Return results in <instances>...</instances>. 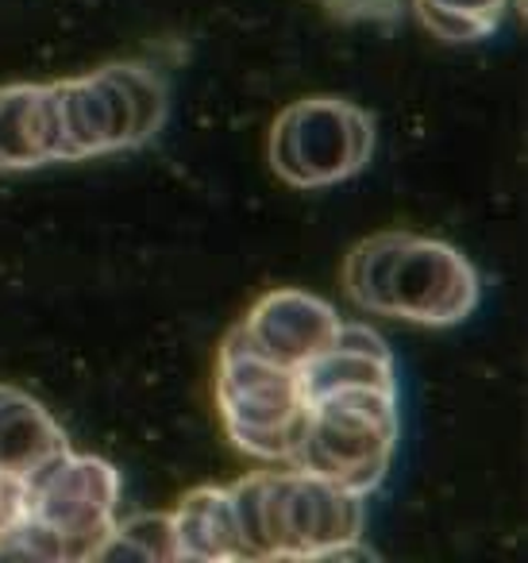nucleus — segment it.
I'll return each instance as SVG.
<instances>
[{
	"label": "nucleus",
	"instance_id": "nucleus-6",
	"mask_svg": "<svg viewBox=\"0 0 528 563\" xmlns=\"http://www.w3.org/2000/svg\"><path fill=\"white\" fill-rule=\"evenodd\" d=\"M374 155V120L343 97H301L271 128V170L294 189L355 178Z\"/></svg>",
	"mask_w": 528,
	"mask_h": 563
},
{
	"label": "nucleus",
	"instance_id": "nucleus-12",
	"mask_svg": "<svg viewBox=\"0 0 528 563\" xmlns=\"http://www.w3.org/2000/svg\"><path fill=\"white\" fill-rule=\"evenodd\" d=\"M170 525H174V544H178V560H197V563L243 560L228 486H197V490H189L178 501V509L170 514Z\"/></svg>",
	"mask_w": 528,
	"mask_h": 563
},
{
	"label": "nucleus",
	"instance_id": "nucleus-2",
	"mask_svg": "<svg viewBox=\"0 0 528 563\" xmlns=\"http://www.w3.org/2000/svg\"><path fill=\"white\" fill-rule=\"evenodd\" d=\"M243 560H332L363 540L366 498L297 467L255 471L228 486Z\"/></svg>",
	"mask_w": 528,
	"mask_h": 563
},
{
	"label": "nucleus",
	"instance_id": "nucleus-5",
	"mask_svg": "<svg viewBox=\"0 0 528 563\" xmlns=\"http://www.w3.org/2000/svg\"><path fill=\"white\" fill-rule=\"evenodd\" d=\"M217 409L228 440L240 452L286 467L309 406H305L297 371L258 355L243 340V332L232 329L217 360Z\"/></svg>",
	"mask_w": 528,
	"mask_h": 563
},
{
	"label": "nucleus",
	"instance_id": "nucleus-4",
	"mask_svg": "<svg viewBox=\"0 0 528 563\" xmlns=\"http://www.w3.org/2000/svg\"><path fill=\"white\" fill-rule=\"evenodd\" d=\"M397 440V390H336L309 401L305 429L286 467L371 498L386 483Z\"/></svg>",
	"mask_w": 528,
	"mask_h": 563
},
{
	"label": "nucleus",
	"instance_id": "nucleus-13",
	"mask_svg": "<svg viewBox=\"0 0 528 563\" xmlns=\"http://www.w3.org/2000/svg\"><path fill=\"white\" fill-rule=\"evenodd\" d=\"M420 24L443 43H482L502 27L509 0H413Z\"/></svg>",
	"mask_w": 528,
	"mask_h": 563
},
{
	"label": "nucleus",
	"instance_id": "nucleus-16",
	"mask_svg": "<svg viewBox=\"0 0 528 563\" xmlns=\"http://www.w3.org/2000/svg\"><path fill=\"white\" fill-rule=\"evenodd\" d=\"M20 514H24V483L0 475V540L9 537L12 525L20 521Z\"/></svg>",
	"mask_w": 528,
	"mask_h": 563
},
{
	"label": "nucleus",
	"instance_id": "nucleus-11",
	"mask_svg": "<svg viewBox=\"0 0 528 563\" xmlns=\"http://www.w3.org/2000/svg\"><path fill=\"white\" fill-rule=\"evenodd\" d=\"M70 452V437L40 398L0 383V475L28 483L55 455Z\"/></svg>",
	"mask_w": 528,
	"mask_h": 563
},
{
	"label": "nucleus",
	"instance_id": "nucleus-10",
	"mask_svg": "<svg viewBox=\"0 0 528 563\" xmlns=\"http://www.w3.org/2000/svg\"><path fill=\"white\" fill-rule=\"evenodd\" d=\"M305 406L336 390H397L394 352L386 340L359 321H340L336 340L297 371Z\"/></svg>",
	"mask_w": 528,
	"mask_h": 563
},
{
	"label": "nucleus",
	"instance_id": "nucleus-9",
	"mask_svg": "<svg viewBox=\"0 0 528 563\" xmlns=\"http://www.w3.org/2000/svg\"><path fill=\"white\" fill-rule=\"evenodd\" d=\"M63 163V117L55 81L0 86V170Z\"/></svg>",
	"mask_w": 528,
	"mask_h": 563
},
{
	"label": "nucleus",
	"instance_id": "nucleus-7",
	"mask_svg": "<svg viewBox=\"0 0 528 563\" xmlns=\"http://www.w3.org/2000/svg\"><path fill=\"white\" fill-rule=\"evenodd\" d=\"M55 86L58 117H63V163H86V158L140 147L132 97L112 66L55 81Z\"/></svg>",
	"mask_w": 528,
	"mask_h": 563
},
{
	"label": "nucleus",
	"instance_id": "nucleus-14",
	"mask_svg": "<svg viewBox=\"0 0 528 563\" xmlns=\"http://www.w3.org/2000/svg\"><path fill=\"white\" fill-rule=\"evenodd\" d=\"M97 560H178V544H174V525L170 514H140L117 521L109 540L101 544Z\"/></svg>",
	"mask_w": 528,
	"mask_h": 563
},
{
	"label": "nucleus",
	"instance_id": "nucleus-1",
	"mask_svg": "<svg viewBox=\"0 0 528 563\" xmlns=\"http://www.w3.org/2000/svg\"><path fill=\"white\" fill-rule=\"evenodd\" d=\"M343 294L366 317L451 329L479 309L482 278L451 243L413 232H374L343 258Z\"/></svg>",
	"mask_w": 528,
	"mask_h": 563
},
{
	"label": "nucleus",
	"instance_id": "nucleus-15",
	"mask_svg": "<svg viewBox=\"0 0 528 563\" xmlns=\"http://www.w3.org/2000/svg\"><path fill=\"white\" fill-rule=\"evenodd\" d=\"M117 78L124 81L128 97H132L135 109V143H151L166 124V112H170V89H166V78L155 70V66L143 63H112Z\"/></svg>",
	"mask_w": 528,
	"mask_h": 563
},
{
	"label": "nucleus",
	"instance_id": "nucleus-8",
	"mask_svg": "<svg viewBox=\"0 0 528 563\" xmlns=\"http://www.w3.org/2000/svg\"><path fill=\"white\" fill-rule=\"evenodd\" d=\"M235 329L258 355L289 371L317 360L340 329V313L324 298L305 290H271L248 309Z\"/></svg>",
	"mask_w": 528,
	"mask_h": 563
},
{
	"label": "nucleus",
	"instance_id": "nucleus-3",
	"mask_svg": "<svg viewBox=\"0 0 528 563\" xmlns=\"http://www.w3.org/2000/svg\"><path fill=\"white\" fill-rule=\"evenodd\" d=\"M120 509V471L101 455L63 452L24 483V514L0 540V560H97Z\"/></svg>",
	"mask_w": 528,
	"mask_h": 563
}]
</instances>
